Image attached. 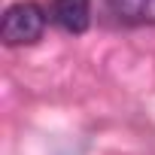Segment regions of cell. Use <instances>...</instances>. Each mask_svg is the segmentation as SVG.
<instances>
[{
  "instance_id": "3957f363",
  "label": "cell",
  "mask_w": 155,
  "mask_h": 155,
  "mask_svg": "<svg viewBox=\"0 0 155 155\" xmlns=\"http://www.w3.org/2000/svg\"><path fill=\"white\" fill-rule=\"evenodd\" d=\"M107 6L125 25H155V0H107Z\"/></svg>"
},
{
  "instance_id": "7a4b0ae2",
  "label": "cell",
  "mask_w": 155,
  "mask_h": 155,
  "mask_svg": "<svg viewBox=\"0 0 155 155\" xmlns=\"http://www.w3.org/2000/svg\"><path fill=\"white\" fill-rule=\"evenodd\" d=\"M49 15L64 34H85L91 25V0H52Z\"/></svg>"
},
{
  "instance_id": "6da1fadb",
  "label": "cell",
  "mask_w": 155,
  "mask_h": 155,
  "mask_svg": "<svg viewBox=\"0 0 155 155\" xmlns=\"http://www.w3.org/2000/svg\"><path fill=\"white\" fill-rule=\"evenodd\" d=\"M46 31V9L37 0H18L3 12V25H0V40L9 49L18 46H34Z\"/></svg>"
}]
</instances>
